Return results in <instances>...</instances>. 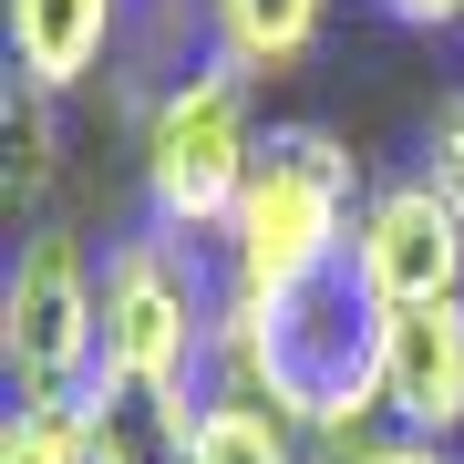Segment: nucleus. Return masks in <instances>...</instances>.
<instances>
[{
  "label": "nucleus",
  "mask_w": 464,
  "mask_h": 464,
  "mask_svg": "<svg viewBox=\"0 0 464 464\" xmlns=\"http://www.w3.org/2000/svg\"><path fill=\"white\" fill-rule=\"evenodd\" d=\"M0 372L11 402H83L103 372V268L63 217L21 227L0 268Z\"/></svg>",
  "instance_id": "obj_5"
},
{
  "label": "nucleus",
  "mask_w": 464,
  "mask_h": 464,
  "mask_svg": "<svg viewBox=\"0 0 464 464\" xmlns=\"http://www.w3.org/2000/svg\"><path fill=\"white\" fill-rule=\"evenodd\" d=\"M145 0H0V42H11V83L72 103L93 72H124Z\"/></svg>",
  "instance_id": "obj_7"
},
{
  "label": "nucleus",
  "mask_w": 464,
  "mask_h": 464,
  "mask_svg": "<svg viewBox=\"0 0 464 464\" xmlns=\"http://www.w3.org/2000/svg\"><path fill=\"white\" fill-rule=\"evenodd\" d=\"M362 155H351V134L289 114L268 124L258 145V176L248 197H237L227 237H217V268H227V299H279V289H310L331 279V268H351V227H362Z\"/></svg>",
  "instance_id": "obj_3"
},
{
  "label": "nucleus",
  "mask_w": 464,
  "mask_h": 464,
  "mask_svg": "<svg viewBox=\"0 0 464 464\" xmlns=\"http://www.w3.org/2000/svg\"><path fill=\"white\" fill-rule=\"evenodd\" d=\"M320 464H464V444H423V433H402L392 413H372L351 433H320Z\"/></svg>",
  "instance_id": "obj_13"
},
{
  "label": "nucleus",
  "mask_w": 464,
  "mask_h": 464,
  "mask_svg": "<svg viewBox=\"0 0 464 464\" xmlns=\"http://www.w3.org/2000/svg\"><path fill=\"white\" fill-rule=\"evenodd\" d=\"M372 11L402 32H464V0H372Z\"/></svg>",
  "instance_id": "obj_16"
},
{
  "label": "nucleus",
  "mask_w": 464,
  "mask_h": 464,
  "mask_svg": "<svg viewBox=\"0 0 464 464\" xmlns=\"http://www.w3.org/2000/svg\"><path fill=\"white\" fill-rule=\"evenodd\" d=\"M52 176H63V103L11 83V207H42Z\"/></svg>",
  "instance_id": "obj_11"
},
{
  "label": "nucleus",
  "mask_w": 464,
  "mask_h": 464,
  "mask_svg": "<svg viewBox=\"0 0 464 464\" xmlns=\"http://www.w3.org/2000/svg\"><path fill=\"white\" fill-rule=\"evenodd\" d=\"M93 413L83 402H11L0 423V464H93Z\"/></svg>",
  "instance_id": "obj_12"
},
{
  "label": "nucleus",
  "mask_w": 464,
  "mask_h": 464,
  "mask_svg": "<svg viewBox=\"0 0 464 464\" xmlns=\"http://www.w3.org/2000/svg\"><path fill=\"white\" fill-rule=\"evenodd\" d=\"M413 176L433 186V197H454V207H464V83H454V93H433L423 145H413Z\"/></svg>",
  "instance_id": "obj_14"
},
{
  "label": "nucleus",
  "mask_w": 464,
  "mask_h": 464,
  "mask_svg": "<svg viewBox=\"0 0 464 464\" xmlns=\"http://www.w3.org/2000/svg\"><path fill=\"white\" fill-rule=\"evenodd\" d=\"M351 279L372 289V310H433L464 299V207L433 197L423 176H382L351 227Z\"/></svg>",
  "instance_id": "obj_6"
},
{
  "label": "nucleus",
  "mask_w": 464,
  "mask_h": 464,
  "mask_svg": "<svg viewBox=\"0 0 464 464\" xmlns=\"http://www.w3.org/2000/svg\"><path fill=\"white\" fill-rule=\"evenodd\" d=\"M176 464H320V444H310L289 413L248 402V392H207V413H197V433L176 444Z\"/></svg>",
  "instance_id": "obj_10"
},
{
  "label": "nucleus",
  "mask_w": 464,
  "mask_h": 464,
  "mask_svg": "<svg viewBox=\"0 0 464 464\" xmlns=\"http://www.w3.org/2000/svg\"><path fill=\"white\" fill-rule=\"evenodd\" d=\"M217 392H248L268 413H289L310 444L372 423L382 413V310H372V289L351 268H331V279L279 289V299H227Z\"/></svg>",
  "instance_id": "obj_2"
},
{
  "label": "nucleus",
  "mask_w": 464,
  "mask_h": 464,
  "mask_svg": "<svg viewBox=\"0 0 464 464\" xmlns=\"http://www.w3.org/2000/svg\"><path fill=\"white\" fill-rule=\"evenodd\" d=\"M382 413L423 444H464V299L382 310Z\"/></svg>",
  "instance_id": "obj_8"
},
{
  "label": "nucleus",
  "mask_w": 464,
  "mask_h": 464,
  "mask_svg": "<svg viewBox=\"0 0 464 464\" xmlns=\"http://www.w3.org/2000/svg\"><path fill=\"white\" fill-rule=\"evenodd\" d=\"M93 413V464H176V444L155 433V413H134V402H83Z\"/></svg>",
  "instance_id": "obj_15"
},
{
  "label": "nucleus",
  "mask_w": 464,
  "mask_h": 464,
  "mask_svg": "<svg viewBox=\"0 0 464 464\" xmlns=\"http://www.w3.org/2000/svg\"><path fill=\"white\" fill-rule=\"evenodd\" d=\"M217 331H227L217 248L134 217L124 237H103V372L83 402H134L166 444H186L217 392Z\"/></svg>",
  "instance_id": "obj_1"
},
{
  "label": "nucleus",
  "mask_w": 464,
  "mask_h": 464,
  "mask_svg": "<svg viewBox=\"0 0 464 464\" xmlns=\"http://www.w3.org/2000/svg\"><path fill=\"white\" fill-rule=\"evenodd\" d=\"M197 11H207V52L227 72H248V83L299 72L331 32V0H197Z\"/></svg>",
  "instance_id": "obj_9"
},
{
  "label": "nucleus",
  "mask_w": 464,
  "mask_h": 464,
  "mask_svg": "<svg viewBox=\"0 0 464 464\" xmlns=\"http://www.w3.org/2000/svg\"><path fill=\"white\" fill-rule=\"evenodd\" d=\"M258 145H268L258 83L227 72L217 52H197V63L166 72L155 103L134 114V197H145L155 227L217 248L227 217H237V197H248V176H258Z\"/></svg>",
  "instance_id": "obj_4"
}]
</instances>
